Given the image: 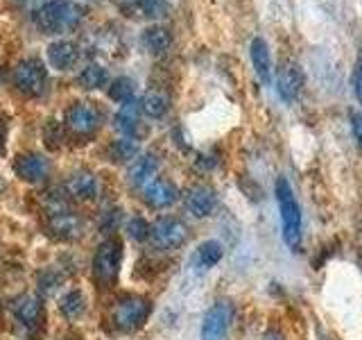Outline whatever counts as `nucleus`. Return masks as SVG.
I'll return each mask as SVG.
<instances>
[{
  "label": "nucleus",
  "instance_id": "22",
  "mask_svg": "<svg viewBox=\"0 0 362 340\" xmlns=\"http://www.w3.org/2000/svg\"><path fill=\"white\" fill-rule=\"evenodd\" d=\"M77 82L82 89H88V91H95V89H102L107 82H109V73L105 66L100 64H88L82 73H79Z\"/></svg>",
  "mask_w": 362,
  "mask_h": 340
},
{
  "label": "nucleus",
  "instance_id": "9",
  "mask_svg": "<svg viewBox=\"0 0 362 340\" xmlns=\"http://www.w3.org/2000/svg\"><path fill=\"white\" fill-rule=\"evenodd\" d=\"M66 128L77 136H88L100 128V111L93 105L77 102L66 109Z\"/></svg>",
  "mask_w": 362,
  "mask_h": 340
},
{
  "label": "nucleus",
  "instance_id": "32",
  "mask_svg": "<svg viewBox=\"0 0 362 340\" xmlns=\"http://www.w3.org/2000/svg\"><path fill=\"white\" fill-rule=\"evenodd\" d=\"M351 130H354L356 141H358L360 147H362V113H358V111L351 113Z\"/></svg>",
  "mask_w": 362,
  "mask_h": 340
},
{
  "label": "nucleus",
  "instance_id": "31",
  "mask_svg": "<svg viewBox=\"0 0 362 340\" xmlns=\"http://www.w3.org/2000/svg\"><path fill=\"white\" fill-rule=\"evenodd\" d=\"M59 283H62V275H57L54 270H48V272H43V275H41V286H43V290L59 288Z\"/></svg>",
  "mask_w": 362,
  "mask_h": 340
},
{
  "label": "nucleus",
  "instance_id": "29",
  "mask_svg": "<svg viewBox=\"0 0 362 340\" xmlns=\"http://www.w3.org/2000/svg\"><path fill=\"white\" fill-rule=\"evenodd\" d=\"M136 3H139V7H141V11L145 16H152V18L163 16L168 11L165 0H136Z\"/></svg>",
  "mask_w": 362,
  "mask_h": 340
},
{
  "label": "nucleus",
  "instance_id": "36",
  "mask_svg": "<svg viewBox=\"0 0 362 340\" xmlns=\"http://www.w3.org/2000/svg\"><path fill=\"white\" fill-rule=\"evenodd\" d=\"M263 340H286V338H283V334L276 332V329H269V332L263 336Z\"/></svg>",
  "mask_w": 362,
  "mask_h": 340
},
{
  "label": "nucleus",
  "instance_id": "35",
  "mask_svg": "<svg viewBox=\"0 0 362 340\" xmlns=\"http://www.w3.org/2000/svg\"><path fill=\"white\" fill-rule=\"evenodd\" d=\"M5 141H7V125L0 118V154H5Z\"/></svg>",
  "mask_w": 362,
  "mask_h": 340
},
{
  "label": "nucleus",
  "instance_id": "2",
  "mask_svg": "<svg viewBox=\"0 0 362 340\" xmlns=\"http://www.w3.org/2000/svg\"><path fill=\"white\" fill-rule=\"evenodd\" d=\"M276 202L281 211V222H283V238L292 249H299L301 245V209L299 202L294 198V193L288 184L286 177L276 179Z\"/></svg>",
  "mask_w": 362,
  "mask_h": 340
},
{
  "label": "nucleus",
  "instance_id": "27",
  "mask_svg": "<svg viewBox=\"0 0 362 340\" xmlns=\"http://www.w3.org/2000/svg\"><path fill=\"white\" fill-rule=\"evenodd\" d=\"M109 98L116 100V102L134 100V82L129 77H116L109 86Z\"/></svg>",
  "mask_w": 362,
  "mask_h": 340
},
{
  "label": "nucleus",
  "instance_id": "28",
  "mask_svg": "<svg viewBox=\"0 0 362 340\" xmlns=\"http://www.w3.org/2000/svg\"><path fill=\"white\" fill-rule=\"evenodd\" d=\"M43 141H45V145L50 147V150H57V147H59L62 141H64L62 125L57 123V120H48V123H45V128H43Z\"/></svg>",
  "mask_w": 362,
  "mask_h": 340
},
{
  "label": "nucleus",
  "instance_id": "21",
  "mask_svg": "<svg viewBox=\"0 0 362 340\" xmlns=\"http://www.w3.org/2000/svg\"><path fill=\"white\" fill-rule=\"evenodd\" d=\"M143 107L139 105L136 100H129V102H122V107L118 109L116 113V128L122 132V134H134L136 128H139V111Z\"/></svg>",
  "mask_w": 362,
  "mask_h": 340
},
{
  "label": "nucleus",
  "instance_id": "12",
  "mask_svg": "<svg viewBox=\"0 0 362 340\" xmlns=\"http://www.w3.org/2000/svg\"><path fill=\"white\" fill-rule=\"evenodd\" d=\"M215 204H218V196L209 184H195L186 191V209L195 218H206L213 213Z\"/></svg>",
  "mask_w": 362,
  "mask_h": 340
},
{
  "label": "nucleus",
  "instance_id": "18",
  "mask_svg": "<svg viewBox=\"0 0 362 340\" xmlns=\"http://www.w3.org/2000/svg\"><path fill=\"white\" fill-rule=\"evenodd\" d=\"M48 60L57 71H68L77 62V48L71 41H54L48 48Z\"/></svg>",
  "mask_w": 362,
  "mask_h": 340
},
{
  "label": "nucleus",
  "instance_id": "16",
  "mask_svg": "<svg viewBox=\"0 0 362 340\" xmlns=\"http://www.w3.org/2000/svg\"><path fill=\"white\" fill-rule=\"evenodd\" d=\"M66 188H68V196H73L75 200H93L98 196V179L93 173L82 170V173L71 175Z\"/></svg>",
  "mask_w": 362,
  "mask_h": 340
},
{
  "label": "nucleus",
  "instance_id": "10",
  "mask_svg": "<svg viewBox=\"0 0 362 340\" xmlns=\"http://www.w3.org/2000/svg\"><path fill=\"white\" fill-rule=\"evenodd\" d=\"M303 86V71L299 64L286 62L276 73V94L283 102H294Z\"/></svg>",
  "mask_w": 362,
  "mask_h": 340
},
{
  "label": "nucleus",
  "instance_id": "11",
  "mask_svg": "<svg viewBox=\"0 0 362 340\" xmlns=\"http://www.w3.org/2000/svg\"><path fill=\"white\" fill-rule=\"evenodd\" d=\"M48 162H45V157L37 154V152H25L16 157L14 162V173L23 179L28 181V184H41V181L48 177Z\"/></svg>",
  "mask_w": 362,
  "mask_h": 340
},
{
  "label": "nucleus",
  "instance_id": "7",
  "mask_svg": "<svg viewBox=\"0 0 362 340\" xmlns=\"http://www.w3.org/2000/svg\"><path fill=\"white\" fill-rule=\"evenodd\" d=\"M152 243L158 249H177L186 243L188 238V227L186 222H181L179 218H173V215H163L152 225L150 232Z\"/></svg>",
  "mask_w": 362,
  "mask_h": 340
},
{
  "label": "nucleus",
  "instance_id": "37",
  "mask_svg": "<svg viewBox=\"0 0 362 340\" xmlns=\"http://www.w3.org/2000/svg\"><path fill=\"white\" fill-rule=\"evenodd\" d=\"M3 188H5V184H3V181H0V193H3Z\"/></svg>",
  "mask_w": 362,
  "mask_h": 340
},
{
  "label": "nucleus",
  "instance_id": "3",
  "mask_svg": "<svg viewBox=\"0 0 362 340\" xmlns=\"http://www.w3.org/2000/svg\"><path fill=\"white\" fill-rule=\"evenodd\" d=\"M152 313V302L141 295H127L113 309V322L120 332H136L145 324Z\"/></svg>",
  "mask_w": 362,
  "mask_h": 340
},
{
  "label": "nucleus",
  "instance_id": "24",
  "mask_svg": "<svg viewBox=\"0 0 362 340\" xmlns=\"http://www.w3.org/2000/svg\"><path fill=\"white\" fill-rule=\"evenodd\" d=\"M59 309L62 313L68 317V320H75V317H79L84 313L86 309V300H84V295L79 293V290H71V293H66L62 302H59Z\"/></svg>",
  "mask_w": 362,
  "mask_h": 340
},
{
  "label": "nucleus",
  "instance_id": "4",
  "mask_svg": "<svg viewBox=\"0 0 362 340\" xmlns=\"http://www.w3.org/2000/svg\"><path fill=\"white\" fill-rule=\"evenodd\" d=\"M120 264H122V243L118 238H107V241L95 249V256H93L95 279L102 286H109V283L116 281L120 272Z\"/></svg>",
  "mask_w": 362,
  "mask_h": 340
},
{
  "label": "nucleus",
  "instance_id": "19",
  "mask_svg": "<svg viewBox=\"0 0 362 340\" xmlns=\"http://www.w3.org/2000/svg\"><path fill=\"white\" fill-rule=\"evenodd\" d=\"M170 43H173V34H170V30L163 26H150L143 32V45L152 55L165 52L170 48Z\"/></svg>",
  "mask_w": 362,
  "mask_h": 340
},
{
  "label": "nucleus",
  "instance_id": "34",
  "mask_svg": "<svg viewBox=\"0 0 362 340\" xmlns=\"http://www.w3.org/2000/svg\"><path fill=\"white\" fill-rule=\"evenodd\" d=\"M118 218H120V213L118 211H109L105 215V220H102V230H116V225H118Z\"/></svg>",
  "mask_w": 362,
  "mask_h": 340
},
{
  "label": "nucleus",
  "instance_id": "6",
  "mask_svg": "<svg viewBox=\"0 0 362 340\" xmlns=\"http://www.w3.org/2000/svg\"><path fill=\"white\" fill-rule=\"evenodd\" d=\"M45 82H48V73L39 60H23L14 68V84L21 94L25 96H41Z\"/></svg>",
  "mask_w": 362,
  "mask_h": 340
},
{
  "label": "nucleus",
  "instance_id": "26",
  "mask_svg": "<svg viewBox=\"0 0 362 340\" xmlns=\"http://www.w3.org/2000/svg\"><path fill=\"white\" fill-rule=\"evenodd\" d=\"M222 254H224V249L218 241H206L197 249V261L202 268H213L222 261Z\"/></svg>",
  "mask_w": 362,
  "mask_h": 340
},
{
  "label": "nucleus",
  "instance_id": "30",
  "mask_svg": "<svg viewBox=\"0 0 362 340\" xmlns=\"http://www.w3.org/2000/svg\"><path fill=\"white\" fill-rule=\"evenodd\" d=\"M150 232H152V227L143 218H132L127 222V234H129V238H134V241H145V238L150 236Z\"/></svg>",
  "mask_w": 362,
  "mask_h": 340
},
{
  "label": "nucleus",
  "instance_id": "15",
  "mask_svg": "<svg viewBox=\"0 0 362 340\" xmlns=\"http://www.w3.org/2000/svg\"><path fill=\"white\" fill-rule=\"evenodd\" d=\"M249 52H252V64H254V71L256 75L260 77V82L263 84H269L272 82V73H274V68H272V52L267 48L265 39L256 37L252 41V48H249Z\"/></svg>",
  "mask_w": 362,
  "mask_h": 340
},
{
  "label": "nucleus",
  "instance_id": "14",
  "mask_svg": "<svg viewBox=\"0 0 362 340\" xmlns=\"http://www.w3.org/2000/svg\"><path fill=\"white\" fill-rule=\"evenodd\" d=\"M82 230H84V222L73 211L48 218V232L57 241H75V238L82 236Z\"/></svg>",
  "mask_w": 362,
  "mask_h": 340
},
{
  "label": "nucleus",
  "instance_id": "25",
  "mask_svg": "<svg viewBox=\"0 0 362 340\" xmlns=\"http://www.w3.org/2000/svg\"><path fill=\"white\" fill-rule=\"evenodd\" d=\"M109 152L113 162H129V159H136V154H139V143H136L132 136H124V139L111 143Z\"/></svg>",
  "mask_w": 362,
  "mask_h": 340
},
{
  "label": "nucleus",
  "instance_id": "17",
  "mask_svg": "<svg viewBox=\"0 0 362 340\" xmlns=\"http://www.w3.org/2000/svg\"><path fill=\"white\" fill-rule=\"evenodd\" d=\"M156 157L154 154H143L139 159H134V164L129 166V184L132 186H147L152 181L156 173Z\"/></svg>",
  "mask_w": 362,
  "mask_h": 340
},
{
  "label": "nucleus",
  "instance_id": "1",
  "mask_svg": "<svg viewBox=\"0 0 362 340\" xmlns=\"http://www.w3.org/2000/svg\"><path fill=\"white\" fill-rule=\"evenodd\" d=\"M86 16V7L73 0H48L34 11V23L50 34H59L77 28Z\"/></svg>",
  "mask_w": 362,
  "mask_h": 340
},
{
  "label": "nucleus",
  "instance_id": "23",
  "mask_svg": "<svg viewBox=\"0 0 362 340\" xmlns=\"http://www.w3.org/2000/svg\"><path fill=\"white\" fill-rule=\"evenodd\" d=\"M141 107H143V111L147 113V116L161 118L163 113L168 111V107H170V98L163 94V91H147L143 102H141Z\"/></svg>",
  "mask_w": 362,
  "mask_h": 340
},
{
  "label": "nucleus",
  "instance_id": "8",
  "mask_svg": "<svg viewBox=\"0 0 362 340\" xmlns=\"http://www.w3.org/2000/svg\"><path fill=\"white\" fill-rule=\"evenodd\" d=\"M233 317V306L229 302H218L213 304L209 313L204 315L202 322V340H222L224 334L229 332Z\"/></svg>",
  "mask_w": 362,
  "mask_h": 340
},
{
  "label": "nucleus",
  "instance_id": "33",
  "mask_svg": "<svg viewBox=\"0 0 362 340\" xmlns=\"http://www.w3.org/2000/svg\"><path fill=\"white\" fill-rule=\"evenodd\" d=\"M354 91H356V98L362 102V57H360V62L356 64V71H354Z\"/></svg>",
  "mask_w": 362,
  "mask_h": 340
},
{
  "label": "nucleus",
  "instance_id": "13",
  "mask_svg": "<svg viewBox=\"0 0 362 340\" xmlns=\"http://www.w3.org/2000/svg\"><path fill=\"white\" fill-rule=\"evenodd\" d=\"M143 198L152 209H165V207H170V204L177 202L179 188L170 179H152L150 184L145 186Z\"/></svg>",
  "mask_w": 362,
  "mask_h": 340
},
{
  "label": "nucleus",
  "instance_id": "5",
  "mask_svg": "<svg viewBox=\"0 0 362 340\" xmlns=\"http://www.w3.org/2000/svg\"><path fill=\"white\" fill-rule=\"evenodd\" d=\"M11 309H14V315H16L18 324L23 327V332H28L32 338L41 334V329L45 327V306H43L41 298H37V295H32V293H25L14 300Z\"/></svg>",
  "mask_w": 362,
  "mask_h": 340
},
{
  "label": "nucleus",
  "instance_id": "20",
  "mask_svg": "<svg viewBox=\"0 0 362 340\" xmlns=\"http://www.w3.org/2000/svg\"><path fill=\"white\" fill-rule=\"evenodd\" d=\"M41 209L45 211L48 218H54V215H64L71 213V200H68L62 191H45L41 196Z\"/></svg>",
  "mask_w": 362,
  "mask_h": 340
}]
</instances>
